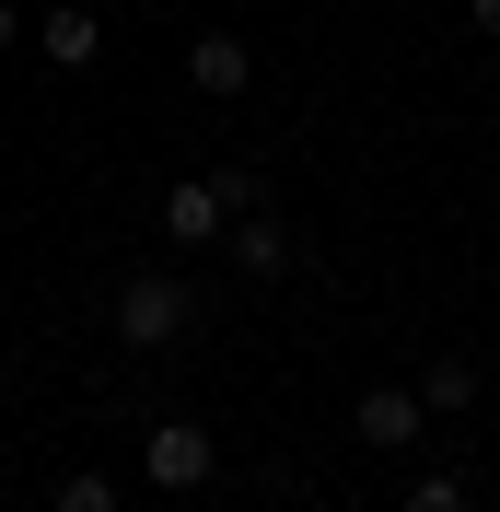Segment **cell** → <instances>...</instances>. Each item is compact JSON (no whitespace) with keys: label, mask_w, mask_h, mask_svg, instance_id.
I'll return each instance as SVG.
<instances>
[{"label":"cell","mask_w":500,"mask_h":512,"mask_svg":"<svg viewBox=\"0 0 500 512\" xmlns=\"http://www.w3.org/2000/svg\"><path fill=\"white\" fill-rule=\"evenodd\" d=\"M105 315H117V338H128V350H175V338L198 326V291H187V268H128Z\"/></svg>","instance_id":"6da1fadb"},{"label":"cell","mask_w":500,"mask_h":512,"mask_svg":"<svg viewBox=\"0 0 500 512\" xmlns=\"http://www.w3.org/2000/svg\"><path fill=\"white\" fill-rule=\"evenodd\" d=\"M140 466H152V489H210V431L198 419H152V443H140Z\"/></svg>","instance_id":"7a4b0ae2"},{"label":"cell","mask_w":500,"mask_h":512,"mask_svg":"<svg viewBox=\"0 0 500 512\" xmlns=\"http://www.w3.org/2000/svg\"><path fill=\"white\" fill-rule=\"evenodd\" d=\"M419 419H431V408H419V384H373V396L349 408V431H361L373 454H407V443H419Z\"/></svg>","instance_id":"3957f363"},{"label":"cell","mask_w":500,"mask_h":512,"mask_svg":"<svg viewBox=\"0 0 500 512\" xmlns=\"http://www.w3.org/2000/svg\"><path fill=\"white\" fill-rule=\"evenodd\" d=\"M221 245H233V268H245V280H280V268H291V222H280V210H233V222H221Z\"/></svg>","instance_id":"277c9868"},{"label":"cell","mask_w":500,"mask_h":512,"mask_svg":"<svg viewBox=\"0 0 500 512\" xmlns=\"http://www.w3.org/2000/svg\"><path fill=\"white\" fill-rule=\"evenodd\" d=\"M187 82H198V94H210V105H233V94H245V82H256L245 35H198V47H187Z\"/></svg>","instance_id":"5b68a950"},{"label":"cell","mask_w":500,"mask_h":512,"mask_svg":"<svg viewBox=\"0 0 500 512\" xmlns=\"http://www.w3.org/2000/svg\"><path fill=\"white\" fill-rule=\"evenodd\" d=\"M163 233H175V245H221V198H210V175H187V187L163 198Z\"/></svg>","instance_id":"8992f818"},{"label":"cell","mask_w":500,"mask_h":512,"mask_svg":"<svg viewBox=\"0 0 500 512\" xmlns=\"http://www.w3.org/2000/svg\"><path fill=\"white\" fill-rule=\"evenodd\" d=\"M35 47L59 70H94V12H35Z\"/></svg>","instance_id":"52a82bcc"},{"label":"cell","mask_w":500,"mask_h":512,"mask_svg":"<svg viewBox=\"0 0 500 512\" xmlns=\"http://www.w3.org/2000/svg\"><path fill=\"white\" fill-rule=\"evenodd\" d=\"M419 408H431V419H466L477 408V361H431V373H419Z\"/></svg>","instance_id":"ba28073f"},{"label":"cell","mask_w":500,"mask_h":512,"mask_svg":"<svg viewBox=\"0 0 500 512\" xmlns=\"http://www.w3.org/2000/svg\"><path fill=\"white\" fill-rule=\"evenodd\" d=\"M407 512H477V489L454 466H431V478H407Z\"/></svg>","instance_id":"9c48e42d"},{"label":"cell","mask_w":500,"mask_h":512,"mask_svg":"<svg viewBox=\"0 0 500 512\" xmlns=\"http://www.w3.org/2000/svg\"><path fill=\"white\" fill-rule=\"evenodd\" d=\"M210 198H221V222H233V210H268V175H256V163H221Z\"/></svg>","instance_id":"30bf717a"},{"label":"cell","mask_w":500,"mask_h":512,"mask_svg":"<svg viewBox=\"0 0 500 512\" xmlns=\"http://www.w3.org/2000/svg\"><path fill=\"white\" fill-rule=\"evenodd\" d=\"M47 512H117V489H105V478H70V489H59Z\"/></svg>","instance_id":"8fae6325"},{"label":"cell","mask_w":500,"mask_h":512,"mask_svg":"<svg viewBox=\"0 0 500 512\" xmlns=\"http://www.w3.org/2000/svg\"><path fill=\"white\" fill-rule=\"evenodd\" d=\"M466 24H477V35H489V47H500V0H466Z\"/></svg>","instance_id":"7c38bea8"},{"label":"cell","mask_w":500,"mask_h":512,"mask_svg":"<svg viewBox=\"0 0 500 512\" xmlns=\"http://www.w3.org/2000/svg\"><path fill=\"white\" fill-rule=\"evenodd\" d=\"M12 35H24V12H12V0H0V47H12Z\"/></svg>","instance_id":"4fadbf2b"},{"label":"cell","mask_w":500,"mask_h":512,"mask_svg":"<svg viewBox=\"0 0 500 512\" xmlns=\"http://www.w3.org/2000/svg\"><path fill=\"white\" fill-rule=\"evenodd\" d=\"M0 396H12V361H0Z\"/></svg>","instance_id":"5bb4252c"}]
</instances>
